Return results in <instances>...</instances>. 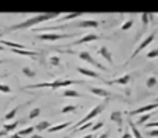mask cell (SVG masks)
Here are the masks:
<instances>
[{
  "label": "cell",
  "mask_w": 158,
  "mask_h": 138,
  "mask_svg": "<svg viewBox=\"0 0 158 138\" xmlns=\"http://www.w3.org/2000/svg\"><path fill=\"white\" fill-rule=\"evenodd\" d=\"M19 112V108H14V109H11L8 114H5V120L6 121H9V120H12V118L15 117V114Z\"/></svg>",
  "instance_id": "cell-27"
},
{
  "label": "cell",
  "mask_w": 158,
  "mask_h": 138,
  "mask_svg": "<svg viewBox=\"0 0 158 138\" xmlns=\"http://www.w3.org/2000/svg\"><path fill=\"white\" fill-rule=\"evenodd\" d=\"M100 128H103V121H96L90 131H91V132H96V131H98V129H100Z\"/></svg>",
  "instance_id": "cell-35"
},
{
  "label": "cell",
  "mask_w": 158,
  "mask_h": 138,
  "mask_svg": "<svg viewBox=\"0 0 158 138\" xmlns=\"http://www.w3.org/2000/svg\"><path fill=\"white\" fill-rule=\"evenodd\" d=\"M76 27H91V29H98L99 21H96V20H84V21H79L78 24H76Z\"/></svg>",
  "instance_id": "cell-16"
},
{
  "label": "cell",
  "mask_w": 158,
  "mask_h": 138,
  "mask_svg": "<svg viewBox=\"0 0 158 138\" xmlns=\"http://www.w3.org/2000/svg\"><path fill=\"white\" fill-rule=\"evenodd\" d=\"M154 39H155V32L149 34V35H148L146 38H144L143 41H141V43H140V44H138V46H137V49H134L132 55L129 56V59H134V58H135V56H137L138 53H140L141 50H144V49H146V47H148V46H149V44H151V43L154 41Z\"/></svg>",
  "instance_id": "cell-6"
},
{
  "label": "cell",
  "mask_w": 158,
  "mask_h": 138,
  "mask_svg": "<svg viewBox=\"0 0 158 138\" xmlns=\"http://www.w3.org/2000/svg\"><path fill=\"white\" fill-rule=\"evenodd\" d=\"M149 21H151V14H148V12H143V14H141V23H143V26L149 24Z\"/></svg>",
  "instance_id": "cell-30"
},
{
  "label": "cell",
  "mask_w": 158,
  "mask_h": 138,
  "mask_svg": "<svg viewBox=\"0 0 158 138\" xmlns=\"http://www.w3.org/2000/svg\"><path fill=\"white\" fill-rule=\"evenodd\" d=\"M3 50H5V46H2V44H0V52H3Z\"/></svg>",
  "instance_id": "cell-43"
},
{
  "label": "cell",
  "mask_w": 158,
  "mask_h": 138,
  "mask_svg": "<svg viewBox=\"0 0 158 138\" xmlns=\"http://www.w3.org/2000/svg\"><path fill=\"white\" fill-rule=\"evenodd\" d=\"M122 138H135V137H134V135H132L131 132H128V131H126V132H123V135H122Z\"/></svg>",
  "instance_id": "cell-38"
},
{
  "label": "cell",
  "mask_w": 158,
  "mask_h": 138,
  "mask_svg": "<svg viewBox=\"0 0 158 138\" xmlns=\"http://www.w3.org/2000/svg\"><path fill=\"white\" fill-rule=\"evenodd\" d=\"M100 39L99 35L96 34H88V35H85V37H82V38H79L78 41H73L72 44H70V47H75V46H81V44H87V43H91V41H98Z\"/></svg>",
  "instance_id": "cell-7"
},
{
  "label": "cell",
  "mask_w": 158,
  "mask_h": 138,
  "mask_svg": "<svg viewBox=\"0 0 158 138\" xmlns=\"http://www.w3.org/2000/svg\"><path fill=\"white\" fill-rule=\"evenodd\" d=\"M21 71H23V75H24L26 78H35V76H37V73H35L31 67H23Z\"/></svg>",
  "instance_id": "cell-22"
},
{
  "label": "cell",
  "mask_w": 158,
  "mask_h": 138,
  "mask_svg": "<svg viewBox=\"0 0 158 138\" xmlns=\"http://www.w3.org/2000/svg\"><path fill=\"white\" fill-rule=\"evenodd\" d=\"M11 52L21 55V56H29V58H37L38 56V52H32V50H27V49H12Z\"/></svg>",
  "instance_id": "cell-14"
},
{
  "label": "cell",
  "mask_w": 158,
  "mask_h": 138,
  "mask_svg": "<svg viewBox=\"0 0 158 138\" xmlns=\"http://www.w3.org/2000/svg\"><path fill=\"white\" fill-rule=\"evenodd\" d=\"M82 138H93V135H91V134H88V135H85V137H82Z\"/></svg>",
  "instance_id": "cell-42"
},
{
  "label": "cell",
  "mask_w": 158,
  "mask_h": 138,
  "mask_svg": "<svg viewBox=\"0 0 158 138\" xmlns=\"http://www.w3.org/2000/svg\"><path fill=\"white\" fill-rule=\"evenodd\" d=\"M12 90H11V87L9 85H6V83H0V93H5V94H9Z\"/></svg>",
  "instance_id": "cell-32"
},
{
  "label": "cell",
  "mask_w": 158,
  "mask_h": 138,
  "mask_svg": "<svg viewBox=\"0 0 158 138\" xmlns=\"http://www.w3.org/2000/svg\"><path fill=\"white\" fill-rule=\"evenodd\" d=\"M111 121L113 123H116L118 126V131H122V126H123V112H120V111H114V112H111Z\"/></svg>",
  "instance_id": "cell-10"
},
{
  "label": "cell",
  "mask_w": 158,
  "mask_h": 138,
  "mask_svg": "<svg viewBox=\"0 0 158 138\" xmlns=\"http://www.w3.org/2000/svg\"><path fill=\"white\" fill-rule=\"evenodd\" d=\"M144 128H146V131H148V129H155V128H158V121H152V123L148 121V123L144 124Z\"/></svg>",
  "instance_id": "cell-36"
},
{
  "label": "cell",
  "mask_w": 158,
  "mask_h": 138,
  "mask_svg": "<svg viewBox=\"0 0 158 138\" xmlns=\"http://www.w3.org/2000/svg\"><path fill=\"white\" fill-rule=\"evenodd\" d=\"M73 34H53V32H49V34H40L38 39L41 41H58V39H65V38H72Z\"/></svg>",
  "instance_id": "cell-5"
},
{
  "label": "cell",
  "mask_w": 158,
  "mask_h": 138,
  "mask_svg": "<svg viewBox=\"0 0 158 138\" xmlns=\"http://www.w3.org/2000/svg\"><path fill=\"white\" fill-rule=\"evenodd\" d=\"M99 138H108V132H105V134H102Z\"/></svg>",
  "instance_id": "cell-41"
},
{
  "label": "cell",
  "mask_w": 158,
  "mask_h": 138,
  "mask_svg": "<svg viewBox=\"0 0 158 138\" xmlns=\"http://www.w3.org/2000/svg\"><path fill=\"white\" fill-rule=\"evenodd\" d=\"M59 15H61L59 12H44V14H38V15H35V17H29V18L24 20V21H20L17 24L8 27L6 32H15V30H21V29H31V27L37 26V24L43 23V21L58 18Z\"/></svg>",
  "instance_id": "cell-1"
},
{
  "label": "cell",
  "mask_w": 158,
  "mask_h": 138,
  "mask_svg": "<svg viewBox=\"0 0 158 138\" xmlns=\"http://www.w3.org/2000/svg\"><path fill=\"white\" fill-rule=\"evenodd\" d=\"M62 97H81V94H79L76 90H70V88H67V90L62 91Z\"/></svg>",
  "instance_id": "cell-20"
},
{
  "label": "cell",
  "mask_w": 158,
  "mask_h": 138,
  "mask_svg": "<svg viewBox=\"0 0 158 138\" xmlns=\"http://www.w3.org/2000/svg\"><path fill=\"white\" fill-rule=\"evenodd\" d=\"M90 93H93L94 96L102 97V99L110 97V91L108 90H103V88H99V87H90Z\"/></svg>",
  "instance_id": "cell-13"
},
{
  "label": "cell",
  "mask_w": 158,
  "mask_h": 138,
  "mask_svg": "<svg viewBox=\"0 0 158 138\" xmlns=\"http://www.w3.org/2000/svg\"><path fill=\"white\" fill-rule=\"evenodd\" d=\"M157 83H158V79L155 78V76H151V78H148V80H146V85H148V88H154Z\"/></svg>",
  "instance_id": "cell-26"
},
{
  "label": "cell",
  "mask_w": 158,
  "mask_h": 138,
  "mask_svg": "<svg viewBox=\"0 0 158 138\" xmlns=\"http://www.w3.org/2000/svg\"><path fill=\"white\" fill-rule=\"evenodd\" d=\"M93 124H94L93 121H88V123H85V124H82L81 128H78V129H76V132H82V131H85V129H88V128L91 129V128H93Z\"/></svg>",
  "instance_id": "cell-33"
},
{
  "label": "cell",
  "mask_w": 158,
  "mask_h": 138,
  "mask_svg": "<svg viewBox=\"0 0 158 138\" xmlns=\"http://www.w3.org/2000/svg\"><path fill=\"white\" fill-rule=\"evenodd\" d=\"M157 108H158V102H155V103H151V105H144V106H141V108H138V109L129 111L128 116H137V114H143V112H151V111H154V109H157Z\"/></svg>",
  "instance_id": "cell-8"
},
{
  "label": "cell",
  "mask_w": 158,
  "mask_h": 138,
  "mask_svg": "<svg viewBox=\"0 0 158 138\" xmlns=\"http://www.w3.org/2000/svg\"><path fill=\"white\" fill-rule=\"evenodd\" d=\"M78 109V106L76 105H67V106H64L62 109H61V114H69V112H75Z\"/></svg>",
  "instance_id": "cell-24"
},
{
  "label": "cell",
  "mask_w": 158,
  "mask_h": 138,
  "mask_svg": "<svg viewBox=\"0 0 158 138\" xmlns=\"http://www.w3.org/2000/svg\"><path fill=\"white\" fill-rule=\"evenodd\" d=\"M29 138H43V137H40V135H37V134H32Z\"/></svg>",
  "instance_id": "cell-40"
},
{
  "label": "cell",
  "mask_w": 158,
  "mask_h": 138,
  "mask_svg": "<svg viewBox=\"0 0 158 138\" xmlns=\"http://www.w3.org/2000/svg\"><path fill=\"white\" fill-rule=\"evenodd\" d=\"M146 58H148V59L158 58V49H154V50H151V52H148V53H146Z\"/></svg>",
  "instance_id": "cell-34"
},
{
  "label": "cell",
  "mask_w": 158,
  "mask_h": 138,
  "mask_svg": "<svg viewBox=\"0 0 158 138\" xmlns=\"http://www.w3.org/2000/svg\"><path fill=\"white\" fill-rule=\"evenodd\" d=\"M129 129H131L132 135H134L135 138H143L141 137V134H140V131H138V128L134 124V121H131V120H129Z\"/></svg>",
  "instance_id": "cell-21"
},
{
  "label": "cell",
  "mask_w": 158,
  "mask_h": 138,
  "mask_svg": "<svg viewBox=\"0 0 158 138\" xmlns=\"http://www.w3.org/2000/svg\"><path fill=\"white\" fill-rule=\"evenodd\" d=\"M149 137H158V129H148Z\"/></svg>",
  "instance_id": "cell-37"
},
{
  "label": "cell",
  "mask_w": 158,
  "mask_h": 138,
  "mask_svg": "<svg viewBox=\"0 0 158 138\" xmlns=\"http://www.w3.org/2000/svg\"><path fill=\"white\" fill-rule=\"evenodd\" d=\"M17 126H19V121H12V123H6V124H3V129L0 131V137L8 135V134H9V132H12Z\"/></svg>",
  "instance_id": "cell-15"
},
{
  "label": "cell",
  "mask_w": 158,
  "mask_h": 138,
  "mask_svg": "<svg viewBox=\"0 0 158 138\" xmlns=\"http://www.w3.org/2000/svg\"><path fill=\"white\" fill-rule=\"evenodd\" d=\"M69 126H72V121H64V123H59V124H56V126L49 128L47 131H49V132H58V131H62V129H67Z\"/></svg>",
  "instance_id": "cell-17"
},
{
  "label": "cell",
  "mask_w": 158,
  "mask_h": 138,
  "mask_svg": "<svg viewBox=\"0 0 158 138\" xmlns=\"http://www.w3.org/2000/svg\"><path fill=\"white\" fill-rule=\"evenodd\" d=\"M152 117V114H149V112H148V114H143V116H141V117L138 118V124H143V123H148V121H149V118Z\"/></svg>",
  "instance_id": "cell-31"
},
{
  "label": "cell",
  "mask_w": 158,
  "mask_h": 138,
  "mask_svg": "<svg viewBox=\"0 0 158 138\" xmlns=\"http://www.w3.org/2000/svg\"><path fill=\"white\" fill-rule=\"evenodd\" d=\"M131 80H132V75H123V76L114 79V80H111L108 83H111V85H128Z\"/></svg>",
  "instance_id": "cell-11"
},
{
  "label": "cell",
  "mask_w": 158,
  "mask_h": 138,
  "mask_svg": "<svg viewBox=\"0 0 158 138\" xmlns=\"http://www.w3.org/2000/svg\"><path fill=\"white\" fill-rule=\"evenodd\" d=\"M40 114H41V109H40V108H34V109H32V111L29 112V116H27V118H29V120H34V118H37V117H38Z\"/></svg>",
  "instance_id": "cell-28"
},
{
  "label": "cell",
  "mask_w": 158,
  "mask_h": 138,
  "mask_svg": "<svg viewBox=\"0 0 158 138\" xmlns=\"http://www.w3.org/2000/svg\"><path fill=\"white\" fill-rule=\"evenodd\" d=\"M78 56L82 61H85V62H88L90 65H93V67H96V68H99V70H102V71H110L108 70V67H105V65H102L99 61H96V59L91 56V53L90 52H79Z\"/></svg>",
  "instance_id": "cell-3"
},
{
  "label": "cell",
  "mask_w": 158,
  "mask_h": 138,
  "mask_svg": "<svg viewBox=\"0 0 158 138\" xmlns=\"http://www.w3.org/2000/svg\"><path fill=\"white\" fill-rule=\"evenodd\" d=\"M157 102H158V99H157Z\"/></svg>",
  "instance_id": "cell-44"
},
{
  "label": "cell",
  "mask_w": 158,
  "mask_h": 138,
  "mask_svg": "<svg viewBox=\"0 0 158 138\" xmlns=\"http://www.w3.org/2000/svg\"><path fill=\"white\" fill-rule=\"evenodd\" d=\"M103 108H105V103H102V105H98V106H94V108H93V109H91V111H90V112H88V114L85 116V117L82 118V120H79V121L76 123V124H75V126H79V128H81L82 124H85V123L91 121L93 118L98 117L99 114H100V112L103 111ZM76 129H78V128H76Z\"/></svg>",
  "instance_id": "cell-4"
},
{
  "label": "cell",
  "mask_w": 158,
  "mask_h": 138,
  "mask_svg": "<svg viewBox=\"0 0 158 138\" xmlns=\"http://www.w3.org/2000/svg\"><path fill=\"white\" fill-rule=\"evenodd\" d=\"M8 138H21V135H19V134H12V135H9Z\"/></svg>",
  "instance_id": "cell-39"
},
{
  "label": "cell",
  "mask_w": 158,
  "mask_h": 138,
  "mask_svg": "<svg viewBox=\"0 0 158 138\" xmlns=\"http://www.w3.org/2000/svg\"><path fill=\"white\" fill-rule=\"evenodd\" d=\"M75 83H82V80H72V79H55L52 82H41L27 85L26 88H50V90H58V88H69Z\"/></svg>",
  "instance_id": "cell-2"
},
{
  "label": "cell",
  "mask_w": 158,
  "mask_h": 138,
  "mask_svg": "<svg viewBox=\"0 0 158 138\" xmlns=\"http://www.w3.org/2000/svg\"><path fill=\"white\" fill-rule=\"evenodd\" d=\"M99 55H100L102 58L106 59V62H108V64H111V65H113L114 59H113V55H111V52H110V49H108L106 46H102V47L99 49Z\"/></svg>",
  "instance_id": "cell-12"
},
{
  "label": "cell",
  "mask_w": 158,
  "mask_h": 138,
  "mask_svg": "<svg viewBox=\"0 0 158 138\" xmlns=\"http://www.w3.org/2000/svg\"><path fill=\"white\" fill-rule=\"evenodd\" d=\"M81 15H82V12H70V14H65V15H62L61 18H58V23H64V21H69V20L78 18Z\"/></svg>",
  "instance_id": "cell-18"
},
{
  "label": "cell",
  "mask_w": 158,
  "mask_h": 138,
  "mask_svg": "<svg viewBox=\"0 0 158 138\" xmlns=\"http://www.w3.org/2000/svg\"><path fill=\"white\" fill-rule=\"evenodd\" d=\"M49 62H50V65H53V67H58V65H61V58H59L58 55H53V56H50Z\"/></svg>",
  "instance_id": "cell-25"
},
{
  "label": "cell",
  "mask_w": 158,
  "mask_h": 138,
  "mask_svg": "<svg viewBox=\"0 0 158 138\" xmlns=\"http://www.w3.org/2000/svg\"><path fill=\"white\" fill-rule=\"evenodd\" d=\"M132 26H134V18H129L128 21H125V23L122 24L120 29H122V30H128V29H131Z\"/></svg>",
  "instance_id": "cell-29"
},
{
  "label": "cell",
  "mask_w": 158,
  "mask_h": 138,
  "mask_svg": "<svg viewBox=\"0 0 158 138\" xmlns=\"http://www.w3.org/2000/svg\"><path fill=\"white\" fill-rule=\"evenodd\" d=\"M34 131H35V126H29V128H26V129H21L19 132V135H21V137H24V135H32L34 134Z\"/></svg>",
  "instance_id": "cell-23"
},
{
  "label": "cell",
  "mask_w": 158,
  "mask_h": 138,
  "mask_svg": "<svg viewBox=\"0 0 158 138\" xmlns=\"http://www.w3.org/2000/svg\"><path fill=\"white\" fill-rule=\"evenodd\" d=\"M76 70H78L81 75H84V76H88V78H93V79H102L100 73L94 71V70H90V68H84V67H78Z\"/></svg>",
  "instance_id": "cell-9"
},
{
  "label": "cell",
  "mask_w": 158,
  "mask_h": 138,
  "mask_svg": "<svg viewBox=\"0 0 158 138\" xmlns=\"http://www.w3.org/2000/svg\"><path fill=\"white\" fill-rule=\"evenodd\" d=\"M52 124L47 121V120H43V121H40L38 124H35V131H38V132H43V131H47L49 128H50Z\"/></svg>",
  "instance_id": "cell-19"
}]
</instances>
